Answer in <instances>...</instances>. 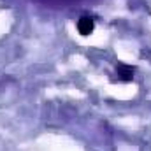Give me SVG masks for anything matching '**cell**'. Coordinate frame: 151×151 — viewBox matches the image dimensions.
I'll list each match as a JSON object with an SVG mask.
<instances>
[{
  "label": "cell",
  "instance_id": "cell-1",
  "mask_svg": "<svg viewBox=\"0 0 151 151\" xmlns=\"http://www.w3.org/2000/svg\"><path fill=\"white\" fill-rule=\"evenodd\" d=\"M93 28H95V21H93V18H90V16H83V18L77 19V32H79L83 37L91 35V34H93Z\"/></svg>",
  "mask_w": 151,
  "mask_h": 151
},
{
  "label": "cell",
  "instance_id": "cell-2",
  "mask_svg": "<svg viewBox=\"0 0 151 151\" xmlns=\"http://www.w3.org/2000/svg\"><path fill=\"white\" fill-rule=\"evenodd\" d=\"M118 79L119 81H125V83H128V81H132L134 79V67H128V65H118Z\"/></svg>",
  "mask_w": 151,
  "mask_h": 151
}]
</instances>
